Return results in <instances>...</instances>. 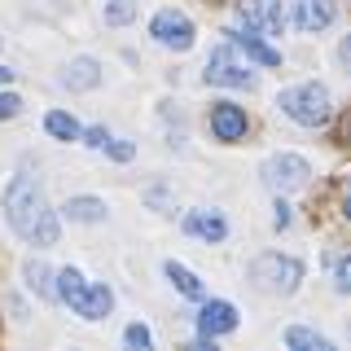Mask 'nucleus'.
Segmentation results:
<instances>
[{"mask_svg":"<svg viewBox=\"0 0 351 351\" xmlns=\"http://www.w3.org/2000/svg\"><path fill=\"white\" fill-rule=\"evenodd\" d=\"M246 110H241V106H233V101H219L215 110H211V132H215V136L219 141H241V136H246Z\"/></svg>","mask_w":351,"mask_h":351,"instance_id":"obj_10","label":"nucleus"},{"mask_svg":"<svg viewBox=\"0 0 351 351\" xmlns=\"http://www.w3.org/2000/svg\"><path fill=\"white\" fill-rule=\"evenodd\" d=\"M334 22V9L325 0H294V27L299 31H321Z\"/></svg>","mask_w":351,"mask_h":351,"instance_id":"obj_11","label":"nucleus"},{"mask_svg":"<svg viewBox=\"0 0 351 351\" xmlns=\"http://www.w3.org/2000/svg\"><path fill=\"white\" fill-rule=\"evenodd\" d=\"M123 343H128V347H149V343H154V334H149V329H145V325H128V334H123Z\"/></svg>","mask_w":351,"mask_h":351,"instance_id":"obj_22","label":"nucleus"},{"mask_svg":"<svg viewBox=\"0 0 351 351\" xmlns=\"http://www.w3.org/2000/svg\"><path fill=\"white\" fill-rule=\"evenodd\" d=\"M14 80V71H9V66H0V84H9Z\"/></svg>","mask_w":351,"mask_h":351,"instance_id":"obj_28","label":"nucleus"},{"mask_svg":"<svg viewBox=\"0 0 351 351\" xmlns=\"http://www.w3.org/2000/svg\"><path fill=\"white\" fill-rule=\"evenodd\" d=\"M97 80H101V66H97L93 58H75L71 66H66L62 84L75 88V93H84V88H97Z\"/></svg>","mask_w":351,"mask_h":351,"instance_id":"obj_13","label":"nucleus"},{"mask_svg":"<svg viewBox=\"0 0 351 351\" xmlns=\"http://www.w3.org/2000/svg\"><path fill=\"white\" fill-rule=\"evenodd\" d=\"M277 106L294 119V123H303V128H321L325 119H329V93H325L321 84L285 88V93L277 97Z\"/></svg>","mask_w":351,"mask_h":351,"instance_id":"obj_3","label":"nucleus"},{"mask_svg":"<svg viewBox=\"0 0 351 351\" xmlns=\"http://www.w3.org/2000/svg\"><path fill=\"white\" fill-rule=\"evenodd\" d=\"M241 27H246V31H263V36H277V31L285 27L281 0H241Z\"/></svg>","mask_w":351,"mask_h":351,"instance_id":"obj_8","label":"nucleus"},{"mask_svg":"<svg viewBox=\"0 0 351 351\" xmlns=\"http://www.w3.org/2000/svg\"><path fill=\"white\" fill-rule=\"evenodd\" d=\"M22 277H27V285L40 294V299H58V281H53V272H49V263H40V259H27V268H22Z\"/></svg>","mask_w":351,"mask_h":351,"instance_id":"obj_16","label":"nucleus"},{"mask_svg":"<svg viewBox=\"0 0 351 351\" xmlns=\"http://www.w3.org/2000/svg\"><path fill=\"white\" fill-rule=\"evenodd\" d=\"M285 343L299 347V351H329V338H321L316 329H303V325H290V329H285Z\"/></svg>","mask_w":351,"mask_h":351,"instance_id":"obj_18","label":"nucleus"},{"mask_svg":"<svg viewBox=\"0 0 351 351\" xmlns=\"http://www.w3.org/2000/svg\"><path fill=\"white\" fill-rule=\"evenodd\" d=\"M343 206H347V215H351V189H347V202H343Z\"/></svg>","mask_w":351,"mask_h":351,"instance_id":"obj_29","label":"nucleus"},{"mask_svg":"<svg viewBox=\"0 0 351 351\" xmlns=\"http://www.w3.org/2000/svg\"><path fill=\"white\" fill-rule=\"evenodd\" d=\"M338 53H343V62H351V36L343 40V49H338Z\"/></svg>","mask_w":351,"mask_h":351,"instance_id":"obj_27","label":"nucleus"},{"mask_svg":"<svg viewBox=\"0 0 351 351\" xmlns=\"http://www.w3.org/2000/svg\"><path fill=\"white\" fill-rule=\"evenodd\" d=\"M184 233H197V237H206V241H224L228 237V224L215 211H193V215H184Z\"/></svg>","mask_w":351,"mask_h":351,"instance_id":"obj_12","label":"nucleus"},{"mask_svg":"<svg viewBox=\"0 0 351 351\" xmlns=\"http://www.w3.org/2000/svg\"><path fill=\"white\" fill-rule=\"evenodd\" d=\"M307 176H312V167H307V158H299V154H277V158L263 162V184L277 189V193L303 189Z\"/></svg>","mask_w":351,"mask_h":351,"instance_id":"obj_5","label":"nucleus"},{"mask_svg":"<svg viewBox=\"0 0 351 351\" xmlns=\"http://www.w3.org/2000/svg\"><path fill=\"white\" fill-rule=\"evenodd\" d=\"M233 44H237V49H246L250 58L263 62V66H281V53L268 49L263 40H255V31H246V27H233Z\"/></svg>","mask_w":351,"mask_h":351,"instance_id":"obj_14","label":"nucleus"},{"mask_svg":"<svg viewBox=\"0 0 351 351\" xmlns=\"http://www.w3.org/2000/svg\"><path fill=\"white\" fill-rule=\"evenodd\" d=\"M299 277H303V268L285 255H259L250 263V281H255L259 290H272V294H290L294 285H299Z\"/></svg>","mask_w":351,"mask_h":351,"instance_id":"obj_4","label":"nucleus"},{"mask_svg":"<svg viewBox=\"0 0 351 351\" xmlns=\"http://www.w3.org/2000/svg\"><path fill=\"white\" fill-rule=\"evenodd\" d=\"M237 329V307L224 303V299H211L202 307V316H197V334H202V343H211L219 334H233Z\"/></svg>","mask_w":351,"mask_h":351,"instance_id":"obj_9","label":"nucleus"},{"mask_svg":"<svg viewBox=\"0 0 351 351\" xmlns=\"http://www.w3.org/2000/svg\"><path fill=\"white\" fill-rule=\"evenodd\" d=\"M18 110H22V101H18L14 93H0V119H14Z\"/></svg>","mask_w":351,"mask_h":351,"instance_id":"obj_23","label":"nucleus"},{"mask_svg":"<svg viewBox=\"0 0 351 351\" xmlns=\"http://www.w3.org/2000/svg\"><path fill=\"white\" fill-rule=\"evenodd\" d=\"M206 84H224V88H255V75L246 71L233 49H215L211 62H206Z\"/></svg>","mask_w":351,"mask_h":351,"instance_id":"obj_6","label":"nucleus"},{"mask_svg":"<svg viewBox=\"0 0 351 351\" xmlns=\"http://www.w3.org/2000/svg\"><path fill=\"white\" fill-rule=\"evenodd\" d=\"M66 219H75V224H101L106 202L101 197H71V202H66Z\"/></svg>","mask_w":351,"mask_h":351,"instance_id":"obj_15","label":"nucleus"},{"mask_svg":"<svg viewBox=\"0 0 351 351\" xmlns=\"http://www.w3.org/2000/svg\"><path fill=\"white\" fill-rule=\"evenodd\" d=\"M334 277H338V290H351V259L338 263V272H334Z\"/></svg>","mask_w":351,"mask_h":351,"instance_id":"obj_25","label":"nucleus"},{"mask_svg":"<svg viewBox=\"0 0 351 351\" xmlns=\"http://www.w3.org/2000/svg\"><path fill=\"white\" fill-rule=\"evenodd\" d=\"M167 277H171V285L184 294V299H202V281H197L189 268H180V263H167Z\"/></svg>","mask_w":351,"mask_h":351,"instance_id":"obj_19","label":"nucleus"},{"mask_svg":"<svg viewBox=\"0 0 351 351\" xmlns=\"http://www.w3.org/2000/svg\"><path fill=\"white\" fill-rule=\"evenodd\" d=\"M106 141H110V136H106V128H88V132H84V145H93V149H101Z\"/></svg>","mask_w":351,"mask_h":351,"instance_id":"obj_24","label":"nucleus"},{"mask_svg":"<svg viewBox=\"0 0 351 351\" xmlns=\"http://www.w3.org/2000/svg\"><path fill=\"white\" fill-rule=\"evenodd\" d=\"M106 154H110V158H119V162H128L132 158V154H136V145H132V141H106V145H101Z\"/></svg>","mask_w":351,"mask_h":351,"instance_id":"obj_21","label":"nucleus"},{"mask_svg":"<svg viewBox=\"0 0 351 351\" xmlns=\"http://www.w3.org/2000/svg\"><path fill=\"white\" fill-rule=\"evenodd\" d=\"M136 18V0H110L106 5V22L110 27H123V22Z\"/></svg>","mask_w":351,"mask_h":351,"instance_id":"obj_20","label":"nucleus"},{"mask_svg":"<svg viewBox=\"0 0 351 351\" xmlns=\"http://www.w3.org/2000/svg\"><path fill=\"white\" fill-rule=\"evenodd\" d=\"M149 36L158 44H167V49H189L193 44V22L184 14H176V9H162V14H154V22H149Z\"/></svg>","mask_w":351,"mask_h":351,"instance_id":"obj_7","label":"nucleus"},{"mask_svg":"<svg viewBox=\"0 0 351 351\" xmlns=\"http://www.w3.org/2000/svg\"><path fill=\"white\" fill-rule=\"evenodd\" d=\"M44 132L58 136V141H80V123H75L66 110H49V114H44Z\"/></svg>","mask_w":351,"mask_h":351,"instance_id":"obj_17","label":"nucleus"},{"mask_svg":"<svg viewBox=\"0 0 351 351\" xmlns=\"http://www.w3.org/2000/svg\"><path fill=\"white\" fill-rule=\"evenodd\" d=\"M347 141H351V119H347Z\"/></svg>","mask_w":351,"mask_h":351,"instance_id":"obj_30","label":"nucleus"},{"mask_svg":"<svg viewBox=\"0 0 351 351\" xmlns=\"http://www.w3.org/2000/svg\"><path fill=\"white\" fill-rule=\"evenodd\" d=\"M5 215L14 224V233H22L27 241H36V246H53L58 241V215L49 211L36 176H18L5 189Z\"/></svg>","mask_w":351,"mask_h":351,"instance_id":"obj_1","label":"nucleus"},{"mask_svg":"<svg viewBox=\"0 0 351 351\" xmlns=\"http://www.w3.org/2000/svg\"><path fill=\"white\" fill-rule=\"evenodd\" d=\"M285 224H290V206L277 202V228H285Z\"/></svg>","mask_w":351,"mask_h":351,"instance_id":"obj_26","label":"nucleus"},{"mask_svg":"<svg viewBox=\"0 0 351 351\" xmlns=\"http://www.w3.org/2000/svg\"><path fill=\"white\" fill-rule=\"evenodd\" d=\"M58 294L71 303V312L88 316V321H101V316H110V307H114V294L106 285H88L80 268L58 272Z\"/></svg>","mask_w":351,"mask_h":351,"instance_id":"obj_2","label":"nucleus"}]
</instances>
